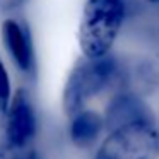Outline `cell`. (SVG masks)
Returning a JSON list of instances; mask_svg holds the SVG:
<instances>
[{
	"instance_id": "1",
	"label": "cell",
	"mask_w": 159,
	"mask_h": 159,
	"mask_svg": "<svg viewBox=\"0 0 159 159\" xmlns=\"http://www.w3.org/2000/svg\"><path fill=\"white\" fill-rule=\"evenodd\" d=\"M120 63L115 57L98 58L80 57L70 69L62 91V108L69 118L86 110V104L98 98L120 79Z\"/></svg>"
},
{
	"instance_id": "2",
	"label": "cell",
	"mask_w": 159,
	"mask_h": 159,
	"mask_svg": "<svg viewBox=\"0 0 159 159\" xmlns=\"http://www.w3.org/2000/svg\"><path fill=\"white\" fill-rule=\"evenodd\" d=\"M127 21V0H86L79 21V48L84 57L110 55Z\"/></svg>"
},
{
	"instance_id": "3",
	"label": "cell",
	"mask_w": 159,
	"mask_h": 159,
	"mask_svg": "<svg viewBox=\"0 0 159 159\" xmlns=\"http://www.w3.org/2000/svg\"><path fill=\"white\" fill-rule=\"evenodd\" d=\"M94 159H159L156 121H135L108 130Z\"/></svg>"
},
{
	"instance_id": "4",
	"label": "cell",
	"mask_w": 159,
	"mask_h": 159,
	"mask_svg": "<svg viewBox=\"0 0 159 159\" xmlns=\"http://www.w3.org/2000/svg\"><path fill=\"white\" fill-rule=\"evenodd\" d=\"M38 134V115L28 89L14 93L7 111L2 115L0 144L11 147H33Z\"/></svg>"
},
{
	"instance_id": "5",
	"label": "cell",
	"mask_w": 159,
	"mask_h": 159,
	"mask_svg": "<svg viewBox=\"0 0 159 159\" xmlns=\"http://www.w3.org/2000/svg\"><path fill=\"white\" fill-rule=\"evenodd\" d=\"M0 36L16 69L24 75H33L36 70V52L33 33L28 22L21 17L9 16L0 24Z\"/></svg>"
},
{
	"instance_id": "6",
	"label": "cell",
	"mask_w": 159,
	"mask_h": 159,
	"mask_svg": "<svg viewBox=\"0 0 159 159\" xmlns=\"http://www.w3.org/2000/svg\"><path fill=\"white\" fill-rule=\"evenodd\" d=\"M103 116L108 130L135 123V121H156L151 108L145 104L142 96L130 91L115 94L104 108Z\"/></svg>"
},
{
	"instance_id": "7",
	"label": "cell",
	"mask_w": 159,
	"mask_h": 159,
	"mask_svg": "<svg viewBox=\"0 0 159 159\" xmlns=\"http://www.w3.org/2000/svg\"><path fill=\"white\" fill-rule=\"evenodd\" d=\"M106 121L104 116L93 110H82L80 113L74 115L69 123L70 140L79 147H89L93 142L99 139L103 134Z\"/></svg>"
},
{
	"instance_id": "8",
	"label": "cell",
	"mask_w": 159,
	"mask_h": 159,
	"mask_svg": "<svg viewBox=\"0 0 159 159\" xmlns=\"http://www.w3.org/2000/svg\"><path fill=\"white\" fill-rule=\"evenodd\" d=\"M12 84H11V75H9L7 65H5L2 53H0V116L7 111L9 104L12 101Z\"/></svg>"
},
{
	"instance_id": "9",
	"label": "cell",
	"mask_w": 159,
	"mask_h": 159,
	"mask_svg": "<svg viewBox=\"0 0 159 159\" xmlns=\"http://www.w3.org/2000/svg\"><path fill=\"white\" fill-rule=\"evenodd\" d=\"M0 159H41L34 147H11L0 144Z\"/></svg>"
},
{
	"instance_id": "10",
	"label": "cell",
	"mask_w": 159,
	"mask_h": 159,
	"mask_svg": "<svg viewBox=\"0 0 159 159\" xmlns=\"http://www.w3.org/2000/svg\"><path fill=\"white\" fill-rule=\"evenodd\" d=\"M29 2H31V0H0V5H2V9L7 11V12H16V11L24 9Z\"/></svg>"
},
{
	"instance_id": "11",
	"label": "cell",
	"mask_w": 159,
	"mask_h": 159,
	"mask_svg": "<svg viewBox=\"0 0 159 159\" xmlns=\"http://www.w3.org/2000/svg\"><path fill=\"white\" fill-rule=\"evenodd\" d=\"M149 5H159V0H145Z\"/></svg>"
}]
</instances>
